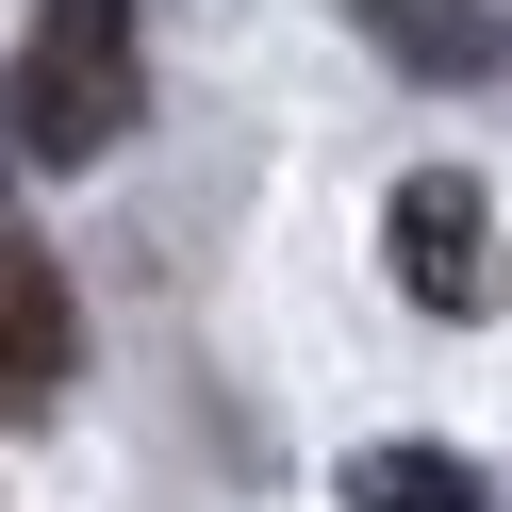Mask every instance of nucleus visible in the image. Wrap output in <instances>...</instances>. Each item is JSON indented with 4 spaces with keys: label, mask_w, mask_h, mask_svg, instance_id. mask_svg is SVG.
I'll return each instance as SVG.
<instances>
[{
    "label": "nucleus",
    "mask_w": 512,
    "mask_h": 512,
    "mask_svg": "<svg viewBox=\"0 0 512 512\" xmlns=\"http://www.w3.org/2000/svg\"><path fill=\"white\" fill-rule=\"evenodd\" d=\"M0 116L34 166H116L149 133V17L133 0H34V34L0 67Z\"/></svg>",
    "instance_id": "f257e3e1"
},
{
    "label": "nucleus",
    "mask_w": 512,
    "mask_h": 512,
    "mask_svg": "<svg viewBox=\"0 0 512 512\" xmlns=\"http://www.w3.org/2000/svg\"><path fill=\"white\" fill-rule=\"evenodd\" d=\"M380 265H397V298L413 314H496V199H479L463 166H413L397 199H380Z\"/></svg>",
    "instance_id": "f03ea898"
},
{
    "label": "nucleus",
    "mask_w": 512,
    "mask_h": 512,
    "mask_svg": "<svg viewBox=\"0 0 512 512\" xmlns=\"http://www.w3.org/2000/svg\"><path fill=\"white\" fill-rule=\"evenodd\" d=\"M67 380H83V298L34 232H0V430H34Z\"/></svg>",
    "instance_id": "7ed1b4c3"
},
{
    "label": "nucleus",
    "mask_w": 512,
    "mask_h": 512,
    "mask_svg": "<svg viewBox=\"0 0 512 512\" xmlns=\"http://www.w3.org/2000/svg\"><path fill=\"white\" fill-rule=\"evenodd\" d=\"M347 17H364V50L413 67V83H496L512 67V0H347Z\"/></svg>",
    "instance_id": "20e7f679"
},
{
    "label": "nucleus",
    "mask_w": 512,
    "mask_h": 512,
    "mask_svg": "<svg viewBox=\"0 0 512 512\" xmlns=\"http://www.w3.org/2000/svg\"><path fill=\"white\" fill-rule=\"evenodd\" d=\"M347 512H496L463 446H347Z\"/></svg>",
    "instance_id": "39448f33"
},
{
    "label": "nucleus",
    "mask_w": 512,
    "mask_h": 512,
    "mask_svg": "<svg viewBox=\"0 0 512 512\" xmlns=\"http://www.w3.org/2000/svg\"><path fill=\"white\" fill-rule=\"evenodd\" d=\"M0 166H17V133H0Z\"/></svg>",
    "instance_id": "423d86ee"
}]
</instances>
